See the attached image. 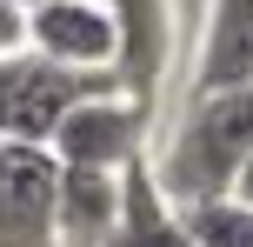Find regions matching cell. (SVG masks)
Instances as JSON below:
<instances>
[{"instance_id": "6da1fadb", "label": "cell", "mask_w": 253, "mask_h": 247, "mask_svg": "<svg viewBox=\"0 0 253 247\" xmlns=\"http://www.w3.org/2000/svg\"><path fill=\"white\" fill-rule=\"evenodd\" d=\"M247 160H253V87L193 94L187 114L167 134L160 160H153V181L187 214V207H207V200H227L240 187Z\"/></svg>"}, {"instance_id": "7a4b0ae2", "label": "cell", "mask_w": 253, "mask_h": 247, "mask_svg": "<svg viewBox=\"0 0 253 247\" xmlns=\"http://www.w3.org/2000/svg\"><path fill=\"white\" fill-rule=\"evenodd\" d=\"M114 87H126L120 74H74V67L40 60L34 47L7 53V60H0V141H13V147H53L60 120L74 114L80 100L114 94Z\"/></svg>"}, {"instance_id": "3957f363", "label": "cell", "mask_w": 253, "mask_h": 247, "mask_svg": "<svg viewBox=\"0 0 253 247\" xmlns=\"http://www.w3.org/2000/svg\"><path fill=\"white\" fill-rule=\"evenodd\" d=\"M147 114L153 107L140 100V94H93V100H80L74 114L60 120V134H53V160L60 167H107V174H126L140 154H147Z\"/></svg>"}, {"instance_id": "277c9868", "label": "cell", "mask_w": 253, "mask_h": 247, "mask_svg": "<svg viewBox=\"0 0 253 247\" xmlns=\"http://www.w3.org/2000/svg\"><path fill=\"white\" fill-rule=\"evenodd\" d=\"M53 207H60V160H53V147L0 141V247H60Z\"/></svg>"}, {"instance_id": "5b68a950", "label": "cell", "mask_w": 253, "mask_h": 247, "mask_svg": "<svg viewBox=\"0 0 253 247\" xmlns=\"http://www.w3.org/2000/svg\"><path fill=\"white\" fill-rule=\"evenodd\" d=\"M27 47L74 74H120V20L93 0H40L27 13Z\"/></svg>"}, {"instance_id": "8992f818", "label": "cell", "mask_w": 253, "mask_h": 247, "mask_svg": "<svg viewBox=\"0 0 253 247\" xmlns=\"http://www.w3.org/2000/svg\"><path fill=\"white\" fill-rule=\"evenodd\" d=\"M120 207H126V174L60 167V207H53V234H60V247H114Z\"/></svg>"}, {"instance_id": "52a82bcc", "label": "cell", "mask_w": 253, "mask_h": 247, "mask_svg": "<svg viewBox=\"0 0 253 247\" xmlns=\"http://www.w3.org/2000/svg\"><path fill=\"white\" fill-rule=\"evenodd\" d=\"M253 87V0H213L193 53V94Z\"/></svg>"}, {"instance_id": "ba28073f", "label": "cell", "mask_w": 253, "mask_h": 247, "mask_svg": "<svg viewBox=\"0 0 253 247\" xmlns=\"http://www.w3.org/2000/svg\"><path fill=\"white\" fill-rule=\"evenodd\" d=\"M180 221H187V234L200 241V247H253V207H247L240 194L207 200V207H187Z\"/></svg>"}, {"instance_id": "9c48e42d", "label": "cell", "mask_w": 253, "mask_h": 247, "mask_svg": "<svg viewBox=\"0 0 253 247\" xmlns=\"http://www.w3.org/2000/svg\"><path fill=\"white\" fill-rule=\"evenodd\" d=\"M7 53H27V7H7L0 0V60Z\"/></svg>"}, {"instance_id": "30bf717a", "label": "cell", "mask_w": 253, "mask_h": 247, "mask_svg": "<svg viewBox=\"0 0 253 247\" xmlns=\"http://www.w3.org/2000/svg\"><path fill=\"white\" fill-rule=\"evenodd\" d=\"M233 194H240L247 207H253V160H247V174H240V187H233Z\"/></svg>"}, {"instance_id": "8fae6325", "label": "cell", "mask_w": 253, "mask_h": 247, "mask_svg": "<svg viewBox=\"0 0 253 247\" xmlns=\"http://www.w3.org/2000/svg\"><path fill=\"white\" fill-rule=\"evenodd\" d=\"M7 7H27V13H34V7H40V0H7Z\"/></svg>"}]
</instances>
